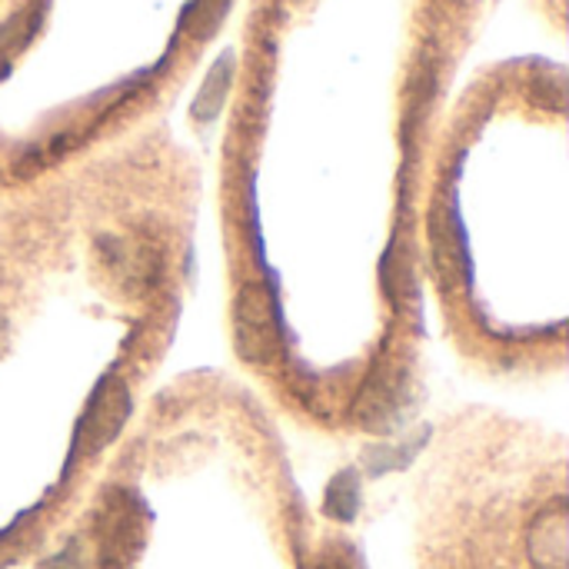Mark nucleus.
Wrapping results in <instances>:
<instances>
[{
  "label": "nucleus",
  "mask_w": 569,
  "mask_h": 569,
  "mask_svg": "<svg viewBox=\"0 0 569 569\" xmlns=\"http://www.w3.org/2000/svg\"><path fill=\"white\" fill-rule=\"evenodd\" d=\"M97 567L130 569L147 547V507L133 490H110L93 520Z\"/></svg>",
  "instance_id": "nucleus-1"
},
{
  "label": "nucleus",
  "mask_w": 569,
  "mask_h": 569,
  "mask_svg": "<svg viewBox=\"0 0 569 569\" xmlns=\"http://www.w3.org/2000/svg\"><path fill=\"white\" fill-rule=\"evenodd\" d=\"M407 397H410V373H407V367L390 360V357H380L370 367V373L363 377V383H360V390L353 397L350 417L363 430L383 433L407 410Z\"/></svg>",
  "instance_id": "nucleus-2"
},
{
  "label": "nucleus",
  "mask_w": 569,
  "mask_h": 569,
  "mask_svg": "<svg viewBox=\"0 0 569 569\" xmlns=\"http://www.w3.org/2000/svg\"><path fill=\"white\" fill-rule=\"evenodd\" d=\"M233 343L247 363H270L280 347L277 303L263 283H247L233 300Z\"/></svg>",
  "instance_id": "nucleus-3"
},
{
  "label": "nucleus",
  "mask_w": 569,
  "mask_h": 569,
  "mask_svg": "<svg viewBox=\"0 0 569 569\" xmlns=\"http://www.w3.org/2000/svg\"><path fill=\"white\" fill-rule=\"evenodd\" d=\"M127 417H130V390L117 373H110L97 383V390L77 423L73 450L90 453V457L107 450L127 427Z\"/></svg>",
  "instance_id": "nucleus-4"
},
{
  "label": "nucleus",
  "mask_w": 569,
  "mask_h": 569,
  "mask_svg": "<svg viewBox=\"0 0 569 569\" xmlns=\"http://www.w3.org/2000/svg\"><path fill=\"white\" fill-rule=\"evenodd\" d=\"M97 253H100L107 273L113 277V283L127 297L150 293L157 287L160 273H163L160 250L143 237H100Z\"/></svg>",
  "instance_id": "nucleus-5"
},
{
  "label": "nucleus",
  "mask_w": 569,
  "mask_h": 569,
  "mask_svg": "<svg viewBox=\"0 0 569 569\" xmlns=\"http://www.w3.org/2000/svg\"><path fill=\"white\" fill-rule=\"evenodd\" d=\"M527 557L533 569H569V510L563 497L533 517L527 530Z\"/></svg>",
  "instance_id": "nucleus-6"
},
{
  "label": "nucleus",
  "mask_w": 569,
  "mask_h": 569,
  "mask_svg": "<svg viewBox=\"0 0 569 569\" xmlns=\"http://www.w3.org/2000/svg\"><path fill=\"white\" fill-rule=\"evenodd\" d=\"M430 247H433V263L443 283H457L467 267V247H463V230L457 220V203L453 197H437L430 210Z\"/></svg>",
  "instance_id": "nucleus-7"
},
{
  "label": "nucleus",
  "mask_w": 569,
  "mask_h": 569,
  "mask_svg": "<svg viewBox=\"0 0 569 569\" xmlns=\"http://www.w3.org/2000/svg\"><path fill=\"white\" fill-rule=\"evenodd\" d=\"M380 280H383V293L390 300L393 310H407L413 303L417 293V277H413V253L410 247L397 237L387 253H383V267H380Z\"/></svg>",
  "instance_id": "nucleus-8"
},
{
  "label": "nucleus",
  "mask_w": 569,
  "mask_h": 569,
  "mask_svg": "<svg viewBox=\"0 0 569 569\" xmlns=\"http://www.w3.org/2000/svg\"><path fill=\"white\" fill-rule=\"evenodd\" d=\"M230 77H233V60H230V57L217 60L213 70L207 73V80H203L197 100H193V117H197V120H213V117L220 113V107H223V100H227V90H230Z\"/></svg>",
  "instance_id": "nucleus-9"
},
{
  "label": "nucleus",
  "mask_w": 569,
  "mask_h": 569,
  "mask_svg": "<svg viewBox=\"0 0 569 569\" xmlns=\"http://www.w3.org/2000/svg\"><path fill=\"white\" fill-rule=\"evenodd\" d=\"M323 510L327 517H333L337 523H350L360 513V480L353 470H343L330 480L327 497H323Z\"/></svg>",
  "instance_id": "nucleus-10"
},
{
  "label": "nucleus",
  "mask_w": 569,
  "mask_h": 569,
  "mask_svg": "<svg viewBox=\"0 0 569 569\" xmlns=\"http://www.w3.org/2000/svg\"><path fill=\"white\" fill-rule=\"evenodd\" d=\"M43 3H47V0H33V3H27L20 13H13V17L0 27V57H3V60H10L13 53H20V50L30 43V37H33V33H37V27H40Z\"/></svg>",
  "instance_id": "nucleus-11"
},
{
  "label": "nucleus",
  "mask_w": 569,
  "mask_h": 569,
  "mask_svg": "<svg viewBox=\"0 0 569 569\" xmlns=\"http://www.w3.org/2000/svg\"><path fill=\"white\" fill-rule=\"evenodd\" d=\"M227 7H230V0H197L187 10V20L183 23H190L197 33H210L220 23V17L227 13Z\"/></svg>",
  "instance_id": "nucleus-12"
},
{
  "label": "nucleus",
  "mask_w": 569,
  "mask_h": 569,
  "mask_svg": "<svg viewBox=\"0 0 569 569\" xmlns=\"http://www.w3.org/2000/svg\"><path fill=\"white\" fill-rule=\"evenodd\" d=\"M313 569H360V563H357V557H353L347 547H327V550L317 557Z\"/></svg>",
  "instance_id": "nucleus-13"
},
{
  "label": "nucleus",
  "mask_w": 569,
  "mask_h": 569,
  "mask_svg": "<svg viewBox=\"0 0 569 569\" xmlns=\"http://www.w3.org/2000/svg\"><path fill=\"white\" fill-rule=\"evenodd\" d=\"M537 90H543V93H540V103H543V107L563 110V77H560V73L540 77V80H537Z\"/></svg>",
  "instance_id": "nucleus-14"
},
{
  "label": "nucleus",
  "mask_w": 569,
  "mask_h": 569,
  "mask_svg": "<svg viewBox=\"0 0 569 569\" xmlns=\"http://www.w3.org/2000/svg\"><path fill=\"white\" fill-rule=\"evenodd\" d=\"M40 569H83L77 543H70L67 550H60V553H53L50 560H43V563H40Z\"/></svg>",
  "instance_id": "nucleus-15"
},
{
  "label": "nucleus",
  "mask_w": 569,
  "mask_h": 569,
  "mask_svg": "<svg viewBox=\"0 0 569 569\" xmlns=\"http://www.w3.org/2000/svg\"><path fill=\"white\" fill-rule=\"evenodd\" d=\"M0 333H3V317H0Z\"/></svg>",
  "instance_id": "nucleus-16"
},
{
  "label": "nucleus",
  "mask_w": 569,
  "mask_h": 569,
  "mask_svg": "<svg viewBox=\"0 0 569 569\" xmlns=\"http://www.w3.org/2000/svg\"><path fill=\"white\" fill-rule=\"evenodd\" d=\"M450 3H460V0H450Z\"/></svg>",
  "instance_id": "nucleus-17"
}]
</instances>
